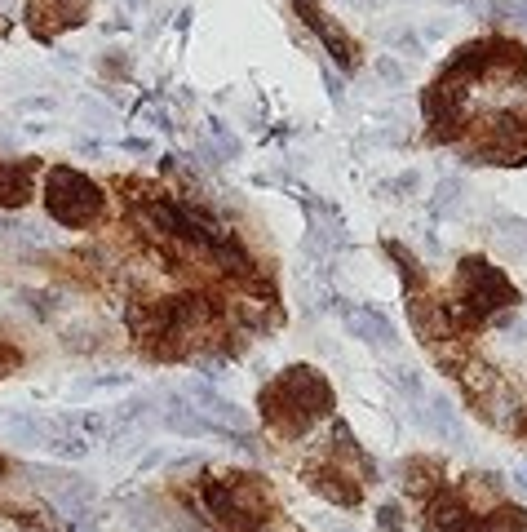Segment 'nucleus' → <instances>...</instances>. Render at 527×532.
Returning <instances> with one entry per match:
<instances>
[{"instance_id": "nucleus-1", "label": "nucleus", "mask_w": 527, "mask_h": 532, "mask_svg": "<svg viewBox=\"0 0 527 532\" xmlns=\"http://www.w3.org/2000/svg\"><path fill=\"white\" fill-rule=\"evenodd\" d=\"M333 408V391H328V382L315 373V368H288L279 382H271L262 391V417L271 422V431L297 439L310 431V422H319V417Z\"/></svg>"}, {"instance_id": "nucleus-2", "label": "nucleus", "mask_w": 527, "mask_h": 532, "mask_svg": "<svg viewBox=\"0 0 527 532\" xmlns=\"http://www.w3.org/2000/svg\"><path fill=\"white\" fill-rule=\"evenodd\" d=\"M457 289H461V302L452 306V329H479L492 311H501V306H510L514 298H519L514 284L483 258H465L461 262Z\"/></svg>"}, {"instance_id": "nucleus-3", "label": "nucleus", "mask_w": 527, "mask_h": 532, "mask_svg": "<svg viewBox=\"0 0 527 532\" xmlns=\"http://www.w3.org/2000/svg\"><path fill=\"white\" fill-rule=\"evenodd\" d=\"M45 209L62 227H93V222L107 213V196H102V187L89 182L85 173L58 165V169H49V178H45Z\"/></svg>"}, {"instance_id": "nucleus-4", "label": "nucleus", "mask_w": 527, "mask_h": 532, "mask_svg": "<svg viewBox=\"0 0 527 532\" xmlns=\"http://www.w3.org/2000/svg\"><path fill=\"white\" fill-rule=\"evenodd\" d=\"M421 111H426L430 138H439V142L461 138V129H465V107H461V94L452 89L448 76L434 80L426 94H421Z\"/></svg>"}, {"instance_id": "nucleus-5", "label": "nucleus", "mask_w": 527, "mask_h": 532, "mask_svg": "<svg viewBox=\"0 0 527 532\" xmlns=\"http://www.w3.org/2000/svg\"><path fill=\"white\" fill-rule=\"evenodd\" d=\"M293 9H297V14H302V23L310 27V32H315L319 40H324V49H328V54H333V63H337V67H355V63H359V49H355V40H350L346 32H341V27H337L333 18L324 14V9L315 5V0H293Z\"/></svg>"}, {"instance_id": "nucleus-6", "label": "nucleus", "mask_w": 527, "mask_h": 532, "mask_svg": "<svg viewBox=\"0 0 527 532\" xmlns=\"http://www.w3.org/2000/svg\"><path fill=\"white\" fill-rule=\"evenodd\" d=\"M470 524V506L461 493L439 488L434 497H426V532H461Z\"/></svg>"}, {"instance_id": "nucleus-7", "label": "nucleus", "mask_w": 527, "mask_h": 532, "mask_svg": "<svg viewBox=\"0 0 527 532\" xmlns=\"http://www.w3.org/2000/svg\"><path fill=\"white\" fill-rule=\"evenodd\" d=\"M31 187H36V165H31V160H5V165H0V204H5V209L27 204Z\"/></svg>"}, {"instance_id": "nucleus-8", "label": "nucleus", "mask_w": 527, "mask_h": 532, "mask_svg": "<svg viewBox=\"0 0 527 532\" xmlns=\"http://www.w3.org/2000/svg\"><path fill=\"white\" fill-rule=\"evenodd\" d=\"M186 395H191L195 404H200V413L209 417V422L226 426V431H240V426H244V413H240V408H235L231 399H222L217 391H209L204 382H191V386H186Z\"/></svg>"}, {"instance_id": "nucleus-9", "label": "nucleus", "mask_w": 527, "mask_h": 532, "mask_svg": "<svg viewBox=\"0 0 527 532\" xmlns=\"http://www.w3.org/2000/svg\"><path fill=\"white\" fill-rule=\"evenodd\" d=\"M346 329L355 333V337H364V342H372V346H395L399 342L395 324H390L386 315L368 311V306H355V311H346Z\"/></svg>"}, {"instance_id": "nucleus-10", "label": "nucleus", "mask_w": 527, "mask_h": 532, "mask_svg": "<svg viewBox=\"0 0 527 532\" xmlns=\"http://www.w3.org/2000/svg\"><path fill=\"white\" fill-rule=\"evenodd\" d=\"M310 488L324 493L328 501H337V506H355V501H359V484L350 475H341V470H333V466L315 470V475H310Z\"/></svg>"}, {"instance_id": "nucleus-11", "label": "nucleus", "mask_w": 527, "mask_h": 532, "mask_svg": "<svg viewBox=\"0 0 527 532\" xmlns=\"http://www.w3.org/2000/svg\"><path fill=\"white\" fill-rule=\"evenodd\" d=\"M27 23H31V32L54 36L62 23H71V9L62 5V0H31V5H27Z\"/></svg>"}, {"instance_id": "nucleus-12", "label": "nucleus", "mask_w": 527, "mask_h": 532, "mask_svg": "<svg viewBox=\"0 0 527 532\" xmlns=\"http://www.w3.org/2000/svg\"><path fill=\"white\" fill-rule=\"evenodd\" d=\"M426 422L439 431L448 444H461V422H457V408H452L448 395H430V408H426Z\"/></svg>"}, {"instance_id": "nucleus-13", "label": "nucleus", "mask_w": 527, "mask_h": 532, "mask_svg": "<svg viewBox=\"0 0 527 532\" xmlns=\"http://www.w3.org/2000/svg\"><path fill=\"white\" fill-rule=\"evenodd\" d=\"M403 475H408V479H403V488H408L412 497L426 501V497L439 493V470H434V466H426V462H408V466H403Z\"/></svg>"}, {"instance_id": "nucleus-14", "label": "nucleus", "mask_w": 527, "mask_h": 532, "mask_svg": "<svg viewBox=\"0 0 527 532\" xmlns=\"http://www.w3.org/2000/svg\"><path fill=\"white\" fill-rule=\"evenodd\" d=\"M483 528L488 532H527V510L501 506V510H492V515H483Z\"/></svg>"}, {"instance_id": "nucleus-15", "label": "nucleus", "mask_w": 527, "mask_h": 532, "mask_svg": "<svg viewBox=\"0 0 527 532\" xmlns=\"http://www.w3.org/2000/svg\"><path fill=\"white\" fill-rule=\"evenodd\" d=\"M386 253H390V258L399 262V275H403V284H408V289H417V280H421V271H417V258H412V253L403 249V244H386Z\"/></svg>"}, {"instance_id": "nucleus-16", "label": "nucleus", "mask_w": 527, "mask_h": 532, "mask_svg": "<svg viewBox=\"0 0 527 532\" xmlns=\"http://www.w3.org/2000/svg\"><path fill=\"white\" fill-rule=\"evenodd\" d=\"M377 524H381V528H399V524H403V519H399V506H395V501H386V506L377 510Z\"/></svg>"}, {"instance_id": "nucleus-17", "label": "nucleus", "mask_w": 527, "mask_h": 532, "mask_svg": "<svg viewBox=\"0 0 527 532\" xmlns=\"http://www.w3.org/2000/svg\"><path fill=\"white\" fill-rule=\"evenodd\" d=\"M377 71H381V76H386V80H403V67H399V63H390V58H381V63H377Z\"/></svg>"}, {"instance_id": "nucleus-18", "label": "nucleus", "mask_w": 527, "mask_h": 532, "mask_svg": "<svg viewBox=\"0 0 527 532\" xmlns=\"http://www.w3.org/2000/svg\"><path fill=\"white\" fill-rule=\"evenodd\" d=\"M519 431H523V435H527V413H523V417H519Z\"/></svg>"}, {"instance_id": "nucleus-19", "label": "nucleus", "mask_w": 527, "mask_h": 532, "mask_svg": "<svg viewBox=\"0 0 527 532\" xmlns=\"http://www.w3.org/2000/svg\"><path fill=\"white\" fill-rule=\"evenodd\" d=\"M0 475H5V457H0Z\"/></svg>"}, {"instance_id": "nucleus-20", "label": "nucleus", "mask_w": 527, "mask_h": 532, "mask_svg": "<svg viewBox=\"0 0 527 532\" xmlns=\"http://www.w3.org/2000/svg\"><path fill=\"white\" fill-rule=\"evenodd\" d=\"M523 475H527V470H523Z\"/></svg>"}]
</instances>
